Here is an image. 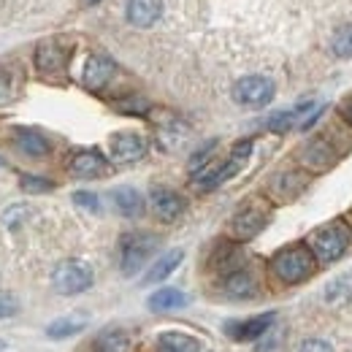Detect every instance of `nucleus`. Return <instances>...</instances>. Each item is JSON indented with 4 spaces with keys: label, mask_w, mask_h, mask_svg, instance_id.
I'll list each match as a JSON object with an SVG mask.
<instances>
[{
    "label": "nucleus",
    "mask_w": 352,
    "mask_h": 352,
    "mask_svg": "<svg viewBox=\"0 0 352 352\" xmlns=\"http://www.w3.org/2000/svg\"><path fill=\"white\" fill-rule=\"evenodd\" d=\"M314 263H317V261H314L311 250L304 247V244H296V247H287V250H282V252L274 255L271 271H274L285 285H298V282H304V279L311 276Z\"/></svg>",
    "instance_id": "1"
},
{
    "label": "nucleus",
    "mask_w": 352,
    "mask_h": 352,
    "mask_svg": "<svg viewBox=\"0 0 352 352\" xmlns=\"http://www.w3.org/2000/svg\"><path fill=\"white\" fill-rule=\"evenodd\" d=\"M350 241H352L350 228L342 225V222H331V225L320 228L311 236V255L320 263H333V261H339L347 252Z\"/></svg>",
    "instance_id": "2"
},
{
    "label": "nucleus",
    "mask_w": 352,
    "mask_h": 352,
    "mask_svg": "<svg viewBox=\"0 0 352 352\" xmlns=\"http://www.w3.org/2000/svg\"><path fill=\"white\" fill-rule=\"evenodd\" d=\"M160 247V239L155 233H128L122 236V244H120V265H122V274L133 276L141 265L149 261V255Z\"/></svg>",
    "instance_id": "3"
},
{
    "label": "nucleus",
    "mask_w": 352,
    "mask_h": 352,
    "mask_svg": "<svg viewBox=\"0 0 352 352\" xmlns=\"http://www.w3.org/2000/svg\"><path fill=\"white\" fill-rule=\"evenodd\" d=\"M52 285L63 296H76L92 287V268L85 261H63L52 274Z\"/></svg>",
    "instance_id": "4"
},
{
    "label": "nucleus",
    "mask_w": 352,
    "mask_h": 352,
    "mask_svg": "<svg viewBox=\"0 0 352 352\" xmlns=\"http://www.w3.org/2000/svg\"><path fill=\"white\" fill-rule=\"evenodd\" d=\"M274 98V82L265 76H244L233 85V100L250 109H261Z\"/></svg>",
    "instance_id": "5"
},
{
    "label": "nucleus",
    "mask_w": 352,
    "mask_h": 352,
    "mask_svg": "<svg viewBox=\"0 0 352 352\" xmlns=\"http://www.w3.org/2000/svg\"><path fill=\"white\" fill-rule=\"evenodd\" d=\"M268 222V214L261 206H244L233 220H230V236L239 239V241H247V239H255Z\"/></svg>",
    "instance_id": "6"
},
{
    "label": "nucleus",
    "mask_w": 352,
    "mask_h": 352,
    "mask_svg": "<svg viewBox=\"0 0 352 352\" xmlns=\"http://www.w3.org/2000/svg\"><path fill=\"white\" fill-rule=\"evenodd\" d=\"M68 63V52L60 46V41H41L36 46V68L44 76H54L63 74Z\"/></svg>",
    "instance_id": "7"
},
{
    "label": "nucleus",
    "mask_w": 352,
    "mask_h": 352,
    "mask_svg": "<svg viewBox=\"0 0 352 352\" xmlns=\"http://www.w3.org/2000/svg\"><path fill=\"white\" fill-rule=\"evenodd\" d=\"M146 155V138L138 133H117L111 138V157L117 163H135Z\"/></svg>",
    "instance_id": "8"
},
{
    "label": "nucleus",
    "mask_w": 352,
    "mask_h": 352,
    "mask_svg": "<svg viewBox=\"0 0 352 352\" xmlns=\"http://www.w3.org/2000/svg\"><path fill=\"white\" fill-rule=\"evenodd\" d=\"M274 320H276V314H274V311H265V314L241 320V322H230L225 331H228V336H233L236 342H255V339L265 336V331L274 325Z\"/></svg>",
    "instance_id": "9"
},
{
    "label": "nucleus",
    "mask_w": 352,
    "mask_h": 352,
    "mask_svg": "<svg viewBox=\"0 0 352 352\" xmlns=\"http://www.w3.org/2000/svg\"><path fill=\"white\" fill-rule=\"evenodd\" d=\"M149 206H152V212H155L160 220H166V222L176 220V217L184 212L182 195H176L174 190H168V187H155V190L149 192Z\"/></svg>",
    "instance_id": "10"
},
{
    "label": "nucleus",
    "mask_w": 352,
    "mask_h": 352,
    "mask_svg": "<svg viewBox=\"0 0 352 352\" xmlns=\"http://www.w3.org/2000/svg\"><path fill=\"white\" fill-rule=\"evenodd\" d=\"M114 74H117V65H114L111 57H106V54H92L87 60V65H85V87L103 89L111 82Z\"/></svg>",
    "instance_id": "11"
},
{
    "label": "nucleus",
    "mask_w": 352,
    "mask_h": 352,
    "mask_svg": "<svg viewBox=\"0 0 352 352\" xmlns=\"http://www.w3.org/2000/svg\"><path fill=\"white\" fill-rule=\"evenodd\" d=\"M71 174L79 176V179H95V176H103L106 174V168H109V163H106V157L100 155V152H95V149H85V152H76L74 157H71Z\"/></svg>",
    "instance_id": "12"
},
{
    "label": "nucleus",
    "mask_w": 352,
    "mask_h": 352,
    "mask_svg": "<svg viewBox=\"0 0 352 352\" xmlns=\"http://www.w3.org/2000/svg\"><path fill=\"white\" fill-rule=\"evenodd\" d=\"M222 290H225V296H230V298H250V296L258 293V279H255L250 271L236 268V271L225 274Z\"/></svg>",
    "instance_id": "13"
},
{
    "label": "nucleus",
    "mask_w": 352,
    "mask_h": 352,
    "mask_svg": "<svg viewBox=\"0 0 352 352\" xmlns=\"http://www.w3.org/2000/svg\"><path fill=\"white\" fill-rule=\"evenodd\" d=\"M163 0H128V19L135 28H149L160 19Z\"/></svg>",
    "instance_id": "14"
},
{
    "label": "nucleus",
    "mask_w": 352,
    "mask_h": 352,
    "mask_svg": "<svg viewBox=\"0 0 352 352\" xmlns=\"http://www.w3.org/2000/svg\"><path fill=\"white\" fill-rule=\"evenodd\" d=\"M14 144L28 157H44V155H49V141L38 131H30V128H16L14 131Z\"/></svg>",
    "instance_id": "15"
},
{
    "label": "nucleus",
    "mask_w": 352,
    "mask_h": 352,
    "mask_svg": "<svg viewBox=\"0 0 352 352\" xmlns=\"http://www.w3.org/2000/svg\"><path fill=\"white\" fill-rule=\"evenodd\" d=\"M301 160H304V166L311 168V171H325V168H331L333 166V160H336V152L331 149V144L328 141H311L307 149H304V155H301Z\"/></svg>",
    "instance_id": "16"
},
{
    "label": "nucleus",
    "mask_w": 352,
    "mask_h": 352,
    "mask_svg": "<svg viewBox=\"0 0 352 352\" xmlns=\"http://www.w3.org/2000/svg\"><path fill=\"white\" fill-rule=\"evenodd\" d=\"M190 304V298L182 293V290H176V287H160L157 293H152L149 296V301H146V307L152 309V311H176V309H184Z\"/></svg>",
    "instance_id": "17"
},
{
    "label": "nucleus",
    "mask_w": 352,
    "mask_h": 352,
    "mask_svg": "<svg viewBox=\"0 0 352 352\" xmlns=\"http://www.w3.org/2000/svg\"><path fill=\"white\" fill-rule=\"evenodd\" d=\"M111 198H114V206H117V212L122 217H138L144 212V198L133 187H117L111 192Z\"/></svg>",
    "instance_id": "18"
},
{
    "label": "nucleus",
    "mask_w": 352,
    "mask_h": 352,
    "mask_svg": "<svg viewBox=\"0 0 352 352\" xmlns=\"http://www.w3.org/2000/svg\"><path fill=\"white\" fill-rule=\"evenodd\" d=\"M201 344L195 336L190 333H179V331H168V333H160L157 339V350L155 352H198Z\"/></svg>",
    "instance_id": "19"
},
{
    "label": "nucleus",
    "mask_w": 352,
    "mask_h": 352,
    "mask_svg": "<svg viewBox=\"0 0 352 352\" xmlns=\"http://www.w3.org/2000/svg\"><path fill=\"white\" fill-rule=\"evenodd\" d=\"M182 258H184V252L182 250H171V252H166V255H160V261L152 265L149 271H146V276H144V285H155V282H163L166 276H171L174 274V268L182 263Z\"/></svg>",
    "instance_id": "20"
},
{
    "label": "nucleus",
    "mask_w": 352,
    "mask_h": 352,
    "mask_svg": "<svg viewBox=\"0 0 352 352\" xmlns=\"http://www.w3.org/2000/svg\"><path fill=\"white\" fill-rule=\"evenodd\" d=\"M95 352H131V336L122 328H109L95 339Z\"/></svg>",
    "instance_id": "21"
},
{
    "label": "nucleus",
    "mask_w": 352,
    "mask_h": 352,
    "mask_svg": "<svg viewBox=\"0 0 352 352\" xmlns=\"http://www.w3.org/2000/svg\"><path fill=\"white\" fill-rule=\"evenodd\" d=\"M85 320L82 317H60V320H54L49 328H46V333L52 336V339H68V336H74V333H82L85 331Z\"/></svg>",
    "instance_id": "22"
},
{
    "label": "nucleus",
    "mask_w": 352,
    "mask_h": 352,
    "mask_svg": "<svg viewBox=\"0 0 352 352\" xmlns=\"http://www.w3.org/2000/svg\"><path fill=\"white\" fill-rule=\"evenodd\" d=\"M301 187H304V176L298 174H282L274 179V184H271V190L282 198V201H287V198H293V195H298L301 192Z\"/></svg>",
    "instance_id": "23"
},
{
    "label": "nucleus",
    "mask_w": 352,
    "mask_h": 352,
    "mask_svg": "<svg viewBox=\"0 0 352 352\" xmlns=\"http://www.w3.org/2000/svg\"><path fill=\"white\" fill-rule=\"evenodd\" d=\"M352 298V274H344L339 279H333L328 287H325V301L328 304H342Z\"/></svg>",
    "instance_id": "24"
},
{
    "label": "nucleus",
    "mask_w": 352,
    "mask_h": 352,
    "mask_svg": "<svg viewBox=\"0 0 352 352\" xmlns=\"http://www.w3.org/2000/svg\"><path fill=\"white\" fill-rule=\"evenodd\" d=\"M331 49H333V54H336V57H342V60L352 57V25L342 28V30L333 36V44H331Z\"/></svg>",
    "instance_id": "25"
},
{
    "label": "nucleus",
    "mask_w": 352,
    "mask_h": 352,
    "mask_svg": "<svg viewBox=\"0 0 352 352\" xmlns=\"http://www.w3.org/2000/svg\"><path fill=\"white\" fill-rule=\"evenodd\" d=\"M22 190H28V192H49L52 182L41 179V176H22Z\"/></svg>",
    "instance_id": "26"
},
{
    "label": "nucleus",
    "mask_w": 352,
    "mask_h": 352,
    "mask_svg": "<svg viewBox=\"0 0 352 352\" xmlns=\"http://www.w3.org/2000/svg\"><path fill=\"white\" fill-rule=\"evenodd\" d=\"M212 152H214V141H212V144H206L201 152H195V155H192V160H190V171H192V174H198L204 166H209V155H212Z\"/></svg>",
    "instance_id": "27"
},
{
    "label": "nucleus",
    "mask_w": 352,
    "mask_h": 352,
    "mask_svg": "<svg viewBox=\"0 0 352 352\" xmlns=\"http://www.w3.org/2000/svg\"><path fill=\"white\" fill-rule=\"evenodd\" d=\"M14 100V82L6 71H0V106H8Z\"/></svg>",
    "instance_id": "28"
},
{
    "label": "nucleus",
    "mask_w": 352,
    "mask_h": 352,
    "mask_svg": "<svg viewBox=\"0 0 352 352\" xmlns=\"http://www.w3.org/2000/svg\"><path fill=\"white\" fill-rule=\"evenodd\" d=\"M117 109H120V111H128V114H144V111L149 109V103H146L144 98H131V100H120Z\"/></svg>",
    "instance_id": "29"
},
{
    "label": "nucleus",
    "mask_w": 352,
    "mask_h": 352,
    "mask_svg": "<svg viewBox=\"0 0 352 352\" xmlns=\"http://www.w3.org/2000/svg\"><path fill=\"white\" fill-rule=\"evenodd\" d=\"M28 214V206H22V204H16V206H11L6 214H3V222L8 225V228H19V222L22 217Z\"/></svg>",
    "instance_id": "30"
},
{
    "label": "nucleus",
    "mask_w": 352,
    "mask_h": 352,
    "mask_svg": "<svg viewBox=\"0 0 352 352\" xmlns=\"http://www.w3.org/2000/svg\"><path fill=\"white\" fill-rule=\"evenodd\" d=\"M74 204L85 206L89 212H98V198H95L92 192H76V195H74Z\"/></svg>",
    "instance_id": "31"
},
{
    "label": "nucleus",
    "mask_w": 352,
    "mask_h": 352,
    "mask_svg": "<svg viewBox=\"0 0 352 352\" xmlns=\"http://www.w3.org/2000/svg\"><path fill=\"white\" fill-rule=\"evenodd\" d=\"M298 352H333L331 350V344L328 342H320V339H309L301 344V350Z\"/></svg>",
    "instance_id": "32"
},
{
    "label": "nucleus",
    "mask_w": 352,
    "mask_h": 352,
    "mask_svg": "<svg viewBox=\"0 0 352 352\" xmlns=\"http://www.w3.org/2000/svg\"><path fill=\"white\" fill-rule=\"evenodd\" d=\"M342 117H344V122H350L352 125V98L344 100V106H342Z\"/></svg>",
    "instance_id": "33"
},
{
    "label": "nucleus",
    "mask_w": 352,
    "mask_h": 352,
    "mask_svg": "<svg viewBox=\"0 0 352 352\" xmlns=\"http://www.w3.org/2000/svg\"><path fill=\"white\" fill-rule=\"evenodd\" d=\"M85 3H87V6H95V3H100V0H85Z\"/></svg>",
    "instance_id": "34"
}]
</instances>
